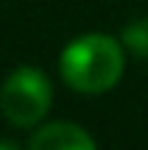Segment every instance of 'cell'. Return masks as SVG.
Here are the masks:
<instances>
[{"instance_id":"6da1fadb","label":"cell","mask_w":148,"mask_h":150,"mask_svg":"<svg viewBox=\"0 0 148 150\" xmlns=\"http://www.w3.org/2000/svg\"><path fill=\"white\" fill-rule=\"evenodd\" d=\"M59 70L76 92H109L123 75V45L109 33H84L61 50Z\"/></svg>"},{"instance_id":"7a4b0ae2","label":"cell","mask_w":148,"mask_h":150,"mask_svg":"<svg viewBox=\"0 0 148 150\" xmlns=\"http://www.w3.org/2000/svg\"><path fill=\"white\" fill-rule=\"evenodd\" d=\"M53 103V86L36 67H20L0 86V114L14 128H34Z\"/></svg>"},{"instance_id":"3957f363","label":"cell","mask_w":148,"mask_h":150,"mask_svg":"<svg viewBox=\"0 0 148 150\" xmlns=\"http://www.w3.org/2000/svg\"><path fill=\"white\" fill-rule=\"evenodd\" d=\"M31 150H92L95 139L76 122H48L28 139Z\"/></svg>"},{"instance_id":"277c9868","label":"cell","mask_w":148,"mask_h":150,"mask_svg":"<svg viewBox=\"0 0 148 150\" xmlns=\"http://www.w3.org/2000/svg\"><path fill=\"white\" fill-rule=\"evenodd\" d=\"M120 42L132 50L137 59H148V17L132 20L120 31Z\"/></svg>"},{"instance_id":"5b68a950","label":"cell","mask_w":148,"mask_h":150,"mask_svg":"<svg viewBox=\"0 0 148 150\" xmlns=\"http://www.w3.org/2000/svg\"><path fill=\"white\" fill-rule=\"evenodd\" d=\"M0 147L3 150H17V142H0Z\"/></svg>"}]
</instances>
